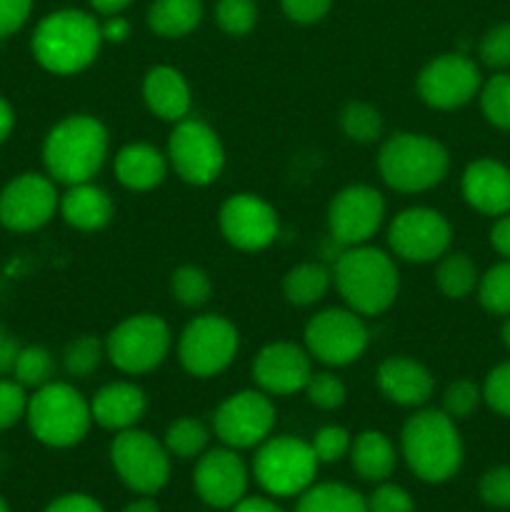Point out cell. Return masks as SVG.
I'll use <instances>...</instances> for the list:
<instances>
[{
	"label": "cell",
	"mask_w": 510,
	"mask_h": 512,
	"mask_svg": "<svg viewBox=\"0 0 510 512\" xmlns=\"http://www.w3.org/2000/svg\"><path fill=\"white\" fill-rule=\"evenodd\" d=\"M103 35L100 23L83 10H55L45 15L33 33L35 60L55 75H73L88 68L98 55Z\"/></svg>",
	"instance_id": "6da1fadb"
},
{
	"label": "cell",
	"mask_w": 510,
	"mask_h": 512,
	"mask_svg": "<svg viewBox=\"0 0 510 512\" xmlns=\"http://www.w3.org/2000/svg\"><path fill=\"white\" fill-rule=\"evenodd\" d=\"M335 288L358 315H380L393 305L400 278L393 258L380 248L350 245L335 260Z\"/></svg>",
	"instance_id": "7a4b0ae2"
},
{
	"label": "cell",
	"mask_w": 510,
	"mask_h": 512,
	"mask_svg": "<svg viewBox=\"0 0 510 512\" xmlns=\"http://www.w3.org/2000/svg\"><path fill=\"white\" fill-rule=\"evenodd\" d=\"M108 130L93 115H68L48 133L43 145V163L58 183H88L105 163Z\"/></svg>",
	"instance_id": "3957f363"
},
{
	"label": "cell",
	"mask_w": 510,
	"mask_h": 512,
	"mask_svg": "<svg viewBox=\"0 0 510 512\" xmlns=\"http://www.w3.org/2000/svg\"><path fill=\"white\" fill-rule=\"evenodd\" d=\"M408 468L425 483H445L463 465V440L455 420L443 410H420L403 428Z\"/></svg>",
	"instance_id": "277c9868"
},
{
	"label": "cell",
	"mask_w": 510,
	"mask_h": 512,
	"mask_svg": "<svg viewBox=\"0 0 510 512\" xmlns=\"http://www.w3.org/2000/svg\"><path fill=\"white\" fill-rule=\"evenodd\" d=\"M450 155L438 140L418 133H395L378 153L380 178L398 193H423L448 175Z\"/></svg>",
	"instance_id": "5b68a950"
},
{
	"label": "cell",
	"mask_w": 510,
	"mask_h": 512,
	"mask_svg": "<svg viewBox=\"0 0 510 512\" xmlns=\"http://www.w3.org/2000/svg\"><path fill=\"white\" fill-rule=\"evenodd\" d=\"M30 433L50 448H70L88 435L90 403L68 383H45L28 398Z\"/></svg>",
	"instance_id": "8992f818"
},
{
	"label": "cell",
	"mask_w": 510,
	"mask_h": 512,
	"mask_svg": "<svg viewBox=\"0 0 510 512\" xmlns=\"http://www.w3.org/2000/svg\"><path fill=\"white\" fill-rule=\"evenodd\" d=\"M253 473L265 493L275 498H293L313 485L318 458L310 443L283 435L260 443L253 460Z\"/></svg>",
	"instance_id": "52a82bcc"
},
{
	"label": "cell",
	"mask_w": 510,
	"mask_h": 512,
	"mask_svg": "<svg viewBox=\"0 0 510 512\" xmlns=\"http://www.w3.org/2000/svg\"><path fill=\"white\" fill-rule=\"evenodd\" d=\"M170 350V328L163 318L150 313L133 315L110 330L105 355L118 370L143 375L158 368Z\"/></svg>",
	"instance_id": "ba28073f"
},
{
	"label": "cell",
	"mask_w": 510,
	"mask_h": 512,
	"mask_svg": "<svg viewBox=\"0 0 510 512\" xmlns=\"http://www.w3.org/2000/svg\"><path fill=\"white\" fill-rule=\"evenodd\" d=\"M238 353V330L223 315H200L180 333V365L195 378H213L233 363Z\"/></svg>",
	"instance_id": "9c48e42d"
},
{
	"label": "cell",
	"mask_w": 510,
	"mask_h": 512,
	"mask_svg": "<svg viewBox=\"0 0 510 512\" xmlns=\"http://www.w3.org/2000/svg\"><path fill=\"white\" fill-rule=\"evenodd\" d=\"M168 448L143 430H120L110 443V460L115 473L135 493L153 495L163 490L170 478Z\"/></svg>",
	"instance_id": "30bf717a"
},
{
	"label": "cell",
	"mask_w": 510,
	"mask_h": 512,
	"mask_svg": "<svg viewBox=\"0 0 510 512\" xmlns=\"http://www.w3.org/2000/svg\"><path fill=\"white\" fill-rule=\"evenodd\" d=\"M368 328L355 310L328 308L305 325V348L325 365H350L368 348Z\"/></svg>",
	"instance_id": "8fae6325"
},
{
	"label": "cell",
	"mask_w": 510,
	"mask_h": 512,
	"mask_svg": "<svg viewBox=\"0 0 510 512\" xmlns=\"http://www.w3.org/2000/svg\"><path fill=\"white\" fill-rule=\"evenodd\" d=\"M168 158L180 180L190 185H210L223 173L225 150L210 125L183 118L170 133Z\"/></svg>",
	"instance_id": "7c38bea8"
},
{
	"label": "cell",
	"mask_w": 510,
	"mask_h": 512,
	"mask_svg": "<svg viewBox=\"0 0 510 512\" xmlns=\"http://www.w3.org/2000/svg\"><path fill=\"white\" fill-rule=\"evenodd\" d=\"M215 435L228 448H255L268 440L275 425V410L263 390H240L215 410Z\"/></svg>",
	"instance_id": "4fadbf2b"
},
{
	"label": "cell",
	"mask_w": 510,
	"mask_h": 512,
	"mask_svg": "<svg viewBox=\"0 0 510 512\" xmlns=\"http://www.w3.org/2000/svg\"><path fill=\"white\" fill-rule=\"evenodd\" d=\"M450 223L430 208H408L395 215L388 228V245L408 263H430L450 248Z\"/></svg>",
	"instance_id": "5bb4252c"
},
{
	"label": "cell",
	"mask_w": 510,
	"mask_h": 512,
	"mask_svg": "<svg viewBox=\"0 0 510 512\" xmlns=\"http://www.w3.org/2000/svg\"><path fill=\"white\" fill-rule=\"evenodd\" d=\"M60 205L53 180L23 173L0 190V225L13 233H30L48 223Z\"/></svg>",
	"instance_id": "9a60e30c"
},
{
	"label": "cell",
	"mask_w": 510,
	"mask_h": 512,
	"mask_svg": "<svg viewBox=\"0 0 510 512\" xmlns=\"http://www.w3.org/2000/svg\"><path fill=\"white\" fill-rule=\"evenodd\" d=\"M480 90V70L468 55L445 53L430 60L418 75V95L435 110H453Z\"/></svg>",
	"instance_id": "2e32d148"
},
{
	"label": "cell",
	"mask_w": 510,
	"mask_h": 512,
	"mask_svg": "<svg viewBox=\"0 0 510 512\" xmlns=\"http://www.w3.org/2000/svg\"><path fill=\"white\" fill-rule=\"evenodd\" d=\"M385 215V200L370 185H348L340 190L328 208V230L335 243L363 245L378 233Z\"/></svg>",
	"instance_id": "e0dca14e"
},
{
	"label": "cell",
	"mask_w": 510,
	"mask_h": 512,
	"mask_svg": "<svg viewBox=\"0 0 510 512\" xmlns=\"http://www.w3.org/2000/svg\"><path fill=\"white\" fill-rule=\"evenodd\" d=\"M220 230L238 250H263L278 235V215L258 195H233L220 208Z\"/></svg>",
	"instance_id": "ac0fdd59"
},
{
	"label": "cell",
	"mask_w": 510,
	"mask_h": 512,
	"mask_svg": "<svg viewBox=\"0 0 510 512\" xmlns=\"http://www.w3.org/2000/svg\"><path fill=\"white\" fill-rule=\"evenodd\" d=\"M193 483L210 508H235L248 488V470L233 448H215L198 460Z\"/></svg>",
	"instance_id": "d6986e66"
},
{
	"label": "cell",
	"mask_w": 510,
	"mask_h": 512,
	"mask_svg": "<svg viewBox=\"0 0 510 512\" xmlns=\"http://www.w3.org/2000/svg\"><path fill=\"white\" fill-rule=\"evenodd\" d=\"M310 375V353L295 343H270L255 355L253 380L268 395H293L305 390Z\"/></svg>",
	"instance_id": "ffe728a7"
},
{
	"label": "cell",
	"mask_w": 510,
	"mask_h": 512,
	"mask_svg": "<svg viewBox=\"0 0 510 512\" xmlns=\"http://www.w3.org/2000/svg\"><path fill=\"white\" fill-rule=\"evenodd\" d=\"M378 388L383 390L385 398L403 408H418L428 403L433 395V375L418 360L395 355L380 363L378 368Z\"/></svg>",
	"instance_id": "44dd1931"
},
{
	"label": "cell",
	"mask_w": 510,
	"mask_h": 512,
	"mask_svg": "<svg viewBox=\"0 0 510 512\" xmlns=\"http://www.w3.org/2000/svg\"><path fill=\"white\" fill-rule=\"evenodd\" d=\"M463 195L483 215L510 210V170L498 160H475L463 173Z\"/></svg>",
	"instance_id": "7402d4cb"
},
{
	"label": "cell",
	"mask_w": 510,
	"mask_h": 512,
	"mask_svg": "<svg viewBox=\"0 0 510 512\" xmlns=\"http://www.w3.org/2000/svg\"><path fill=\"white\" fill-rule=\"evenodd\" d=\"M148 408L145 393L133 383H110L95 393L90 403V415L105 430H128L140 423Z\"/></svg>",
	"instance_id": "603a6c76"
},
{
	"label": "cell",
	"mask_w": 510,
	"mask_h": 512,
	"mask_svg": "<svg viewBox=\"0 0 510 512\" xmlns=\"http://www.w3.org/2000/svg\"><path fill=\"white\" fill-rule=\"evenodd\" d=\"M143 98L160 120H183L190 110V88L183 73L170 65H155L143 80Z\"/></svg>",
	"instance_id": "cb8c5ba5"
},
{
	"label": "cell",
	"mask_w": 510,
	"mask_h": 512,
	"mask_svg": "<svg viewBox=\"0 0 510 512\" xmlns=\"http://www.w3.org/2000/svg\"><path fill=\"white\" fill-rule=\"evenodd\" d=\"M60 213L65 223L78 230H100L113 218V200L103 188H95L93 183L70 185L68 193L60 198Z\"/></svg>",
	"instance_id": "d4e9b609"
},
{
	"label": "cell",
	"mask_w": 510,
	"mask_h": 512,
	"mask_svg": "<svg viewBox=\"0 0 510 512\" xmlns=\"http://www.w3.org/2000/svg\"><path fill=\"white\" fill-rule=\"evenodd\" d=\"M163 153L148 143H130L115 155V175L128 190H153L165 178Z\"/></svg>",
	"instance_id": "484cf974"
},
{
	"label": "cell",
	"mask_w": 510,
	"mask_h": 512,
	"mask_svg": "<svg viewBox=\"0 0 510 512\" xmlns=\"http://www.w3.org/2000/svg\"><path fill=\"white\" fill-rule=\"evenodd\" d=\"M355 473L370 483H383L395 470V448L380 430H365L350 445Z\"/></svg>",
	"instance_id": "4316f807"
},
{
	"label": "cell",
	"mask_w": 510,
	"mask_h": 512,
	"mask_svg": "<svg viewBox=\"0 0 510 512\" xmlns=\"http://www.w3.org/2000/svg\"><path fill=\"white\" fill-rule=\"evenodd\" d=\"M203 20L200 0H153L148 8V25L163 38H183Z\"/></svg>",
	"instance_id": "83f0119b"
},
{
	"label": "cell",
	"mask_w": 510,
	"mask_h": 512,
	"mask_svg": "<svg viewBox=\"0 0 510 512\" xmlns=\"http://www.w3.org/2000/svg\"><path fill=\"white\" fill-rule=\"evenodd\" d=\"M295 512H368L363 495L343 483L310 485L300 493V503Z\"/></svg>",
	"instance_id": "f1b7e54d"
},
{
	"label": "cell",
	"mask_w": 510,
	"mask_h": 512,
	"mask_svg": "<svg viewBox=\"0 0 510 512\" xmlns=\"http://www.w3.org/2000/svg\"><path fill=\"white\" fill-rule=\"evenodd\" d=\"M330 278L333 275L328 273V268L318 263H303L295 265V268L288 270L283 280V293L288 298V303L298 305V308H308V305L318 303L330 288Z\"/></svg>",
	"instance_id": "f546056e"
},
{
	"label": "cell",
	"mask_w": 510,
	"mask_h": 512,
	"mask_svg": "<svg viewBox=\"0 0 510 512\" xmlns=\"http://www.w3.org/2000/svg\"><path fill=\"white\" fill-rule=\"evenodd\" d=\"M435 280H438V288L443 290V295L460 300L468 298L475 285H478V270H475V263L465 253H450L448 258L440 260Z\"/></svg>",
	"instance_id": "4dcf8cb0"
},
{
	"label": "cell",
	"mask_w": 510,
	"mask_h": 512,
	"mask_svg": "<svg viewBox=\"0 0 510 512\" xmlns=\"http://www.w3.org/2000/svg\"><path fill=\"white\" fill-rule=\"evenodd\" d=\"M170 293L185 308H200V305H205L210 300L213 285H210V278L205 270L195 268V265H183L170 278Z\"/></svg>",
	"instance_id": "1f68e13d"
},
{
	"label": "cell",
	"mask_w": 510,
	"mask_h": 512,
	"mask_svg": "<svg viewBox=\"0 0 510 512\" xmlns=\"http://www.w3.org/2000/svg\"><path fill=\"white\" fill-rule=\"evenodd\" d=\"M340 128L355 143H375L383 133V118L368 103H348L340 113Z\"/></svg>",
	"instance_id": "d6a6232c"
},
{
	"label": "cell",
	"mask_w": 510,
	"mask_h": 512,
	"mask_svg": "<svg viewBox=\"0 0 510 512\" xmlns=\"http://www.w3.org/2000/svg\"><path fill=\"white\" fill-rule=\"evenodd\" d=\"M478 298L493 315H510V260L493 265L478 283Z\"/></svg>",
	"instance_id": "836d02e7"
},
{
	"label": "cell",
	"mask_w": 510,
	"mask_h": 512,
	"mask_svg": "<svg viewBox=\"0 0 510 512\" xmlns=\"http://www.w3.org/2000/svg\"><path fill=\"white\" fill-rule=\"evenodd\" d=\"M205 445H208V430L200 420L180 418L170 423L168 433H165V448L178 458H195L203 453Z\"/></svg>",
	"instance_id": "e575fe53"
},
{
	"label": "cell",
	"mask_w": 510,
	"mask_h": 512,
	"mask_svg": "<svg viewBox=\"0 0 510 512\" xmlns=\"http://www.w3.org/2000/svg\"><path fill=\"white\" fill-rule=\"evenodd\" d=\"M13 375L23 388H43L45 383H50V375H53V355L40 348V345L20 348L18 360L13 365Z\"/></svg>",
	"instance_id": "d590c367"
},
{
	"label": "cell",
	"mask_w": 510,
	"mask_h": 512,
	"mask_svg": "<svg viewBox=\"0 0 510 512\" xmlns=\"http://www.w3.org/2000/svg\"><path fill=\"white\" fill-rule=\"evenodd\" d=\"M480 108L485 118L500 130H510V75L498 73L480 90Z\"/></svg>",
	"instance_id": "8d00e7d4"
},
{
	"label": "cell",
	"mask_w": 510,
	"mask_h": 512,
	"mask_svg": "<svg viewBox=\"0 0 510 512\" xmlns=\"http://www.w3.org/2000/svg\"><path fill=\"white\" fill-rule=\"evenodd\" d=\"M103 343H100L95 335H83V338H75L73 343H68L63 355L65 370L75 378H88L95 368L103 360Z\"/></svg>",
	"instance_id": "74e56055"
},
{
	"label": "cell",
	"mask_w": 510,
	"mask_h": 512,
	"mask_svg": "<svg viewBox=\"0 0 510 512\" xmlns=\"http://www.w3.org/2000/svg\"><path fill=\"white\" fill-rule=\"evenodd\" d=\"M215 18L228 35H245L255 28L258 5L255 0H218Z\"/></svg>",
	"instance_id": "f35d334b"
},
{
	"label": "cell",
	"mask_w": 510,
	"mask_h": 512,
	"mask_svg": "<svg viewBox=\"0 0 510 512\" xmlns=\"http://www.w3.org/2000/svg\"><path fill=\"white\" fill-rule=\"evenodd\" d=\"M308 400L320 410H335L345 403V385L333 373H313L305 385Z\"/></svg>",
	"instance_id": "ab89813d"
},
{
	"label": "cell",
	"mask_w": 510,
	"mask_h": 512,
	"mask_svg": "<svg viewBox=\"0 0 510 512\" xmlns=\"http://www.w3.org/2000/svg\"><path fill=\"white\" fill-rule=\"evenodd\" d=\"M480 398H483V390L478 385L470 383V380H455L443 395V413L450 415L453 420L468 418L478 408Z\"/></svg>",
	"instance_id": "60d3db41"
},
{
	"label": "cell",
	"mask_w": 510,
	"mask_h": 512,
	"mask_svg": "<svg viewBox=\"0 0 510 512\" xmlns=\"http://www.w3.org/2000/svg\"><path fill=\"white\" fill-rule=\"evenodd\" d=\"M478 55L488 68H510V23H500L483 35Z\"/></svg>",
	"instance_id": "b9f144b4"
},
{
	"label": "cell",
	"mask_w": 510,
	"mask_h": 512,
	"mask_svg": "<svg viewBox=\"0 0 510 512\" xmlns=\"http://www.w3.org/2000/svg\"><path fill=\"white\" fill-rule=\"evenodd\" d=\"M350 445L353 443H350L348 430L340 428V425H325V428L315 433L310 448H313L318 463H335V460H340L348 453Z\"/></svg>",
	"instance_id": "7bdbcfd3"
},
{
	"label": "cell",
	"mask_w": 510,
	"mask_h": 512,
	"mask_svg": "<svg viewBox=\"0 0 510 512\" xmlns=\"http://www.w3.org/2000/svg\"><path fill=\"white\" fill-rule=\"evenodd\" d=\"M28 410V395L18 380H0V430L18 423Z\"/></svg>",
	"instance_id": "ee69618b"
},
{
	"label": "cell",
	"mask_w": 510,
	"mask_h": 512,
	"mask_svg": "<svg viewBox=\"0 0 510 512\" xmlns=\"http://www.w3.org/2000/svg\"><path fill=\"white\" fill-rule=\"evenodd\" d=\"M483 398L495 413L510 418V360L490 370L483 385Z\"/></svg>",
	"instance_id": "f6af8a7d"
},
{
	"label": "cell",
	"mask_w": 510,
	"mask_h": 512,
	"mask_svg": "<svg viewBox=\"0 0 510 512\" xmlns=\"http://www.w3.org/2000/svg\"><path fill=\"white\" fill-rule=\"evenodd\" d=\"M365 503H368V512H415V503L408 490L390 483L375 488Z\"/></svg>",
	"instance_id": "bcb514c9"
},
{
	"label": "cell",
	"mask_w": 510,
	"mask_h": 512,
	"mask_svg": "<svg viewBox=\"0 0 510 512\" xmlns=\"http://www.w3.org/2000/svg\"><path fill=\"white\" fill-rule=\"evenodd\" d=\"M480 498L493 508H510V468H490L480 478Z\"/></svg>",
	"instance_id": "7dc6e473"
},
{
	"label": "cell",
	"mask_w": 510,
	"mask_h": 512,
	"mask_svg": "<svg viewBox=\"0 0 510 512\" xmlns=\"http://www.w3.org/2000/svg\"><path fill=\"white\" fill-rule=\"evenodd\" d=\"M33 0H0V38L18 33L30 18Z\"/></svg>",
	"instance_id": "c3c4849f"
},
{
	"label": "cell",
	"mask_w": 510,
	"mask_h": 512,
	"mask_svg": "<svg viewBox=\"0 0 510 512\" xmlns=\"http://www.w3.org/2000/svg\"><path fill=\"white\" fill-rule=\"evenodd\" d=\"M283 3L285 15H288L293 23H318L325 13L330 10L333 0H280Z\"/></svg>",
	"instance_id": "681fc988"
},
{
	"label": "cell",
	"mask_w": 510,
	"mask_h": 512,
	"mask_svg": "<svg viewBox=\"0 0 510 512\" xmlns=\"http://www.w3.org/2000/svg\"><path fill=\"white\" fill-rule=\"evenodd\" d=\"M45 512H103L98 500H93L90 495L83 493H70L63 495V498L53 500Z\"/></svg>",
	"instance_id": "f907efd6"
},
{
	"label": "cell",
	"mask_w": 510,
	"mask_h": 512,
	"mask_svg": "<svg viewBox=\"0 0 510 512\" xmlns=\"http://www.w3.org/2000/svg\"><path fill=\"white\" fill-rule=\"evenodd\" d=\"M20 345L8 330L0 325V373H13V365L18 360Z\"/></svg>",
	"instance_id": "816d5d0a"
},
{
	"label": "cell",
	"mask_w": 510,
	"mask_h": 512,
	"mask_svg": "<svg viewBox=\"0 0 510 512\" xmlns=\"http://www.w3.org/2000/svg\"><path fill=\"white\" fill-rule=\"evenodd\" d=\"M490 243L493 248L503 255L505 260H510V215H503L498 223L490 230Z\"/></svg>",
	"instance_id": "f5cc1de1"
},
{
	"label": "cell",
	"mask_w": 510,
	"mask_h": 512,
	"mask_svg": "<svg viewBox=\"0 0 510 512\" xmlns=\"http://www.w3.org/2000/svg\"><path fill=\"white\" fill-rule=\"evenodd\" d=\"M100 35H103V40H108V43H123L130 35L128 20L120 18V15H108V20L100 25Z\"/></svg>",
	"instance_id": "db71d44e"
},
{
	"label": "cell",
	"mask_w": 510,
	"mask_h": 512,
	"mask_svg": "<svg viewBox=\"0 0 510 512\" xmlns=\"http://www.w3.org/2000/svg\"><path fill=\"white\" fill-rule=\"evenodd\" d=\"M233 512H283V510L265 498H245L235 505Z\"/></svg>",
	"instance_id": "11a10c76"
},
{
	"label": "cell",
	"mask_w": 510,
	"mask_h": 512,
	"mask_svg": "<svg viewBox=\"0 0 510 512\" xmlns=\"http://www.w3.org/2000/svg\"><path fill=\"white\" fill-rule=\"evenodd\" d=\"M130 3H133V0H90V5H93L95 13H100V15H118V13H123Z\"/></svg>",
	"instance_id": "9f6ffc18"
},
{
	"label": "cell",
	"mask_w": 510,
	"mask_h": 512,
	"mask_svg": "<svg viewBox=\"0 0 510 512\" xmlns=\"http://www.w3.org/2000/svg\"><path fill=\"white\" fill-rule=\"evenodd\" d=\"M13 123H15L13 108H10V103H5V100L0 98V143H3V140L10 135Z\"/></svg>",
	"instance_id": "6f0895ef"
},
{
	"label": "cell",
	"mask_w": 510,
	"mask_h": 512,
	"mask_svg": "<svg viewBox=\"0 0 510 512\" xmlns=\"http://www.w3.org/2000/svg\"><path fill=\"white\" fill-rule=\"evenodd\" d=\"M123 512H160L158 505L150 503V500H138V503H130Z\"/></svg>",
	"instance_id": "680465c9"
},
{
	"label": "cell",
	"mask_w": 510,
	"mask_h": 512,
	"mask_svg": "<svg viewBox=\"0 0 510 512\" xmlns=\"http://www.w3.org/2000/svg\"><path fill=\"white\" fill-rule=\"evenodd\" d=\"M503 343L508 345V350H510V318L505 320V325H503Z\"/></svg>",
	"instance_id": "91938a15"
},
{
	"label": "cell",
	"mask_w": 510,
	"mask_h": 512,
	"mask_svg": "<svg viewBox=\"0 0 510 512\" xmlns=\"http://www.w3.org/2000/svg\"><path fill=\"white\" fill-rule=\"evenodd\" d=\"M0 512H10V510H8V505H5V500H3V498H0Z\"/></svg>",
	"instance_id": "94428289"
}]
</instances>
